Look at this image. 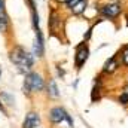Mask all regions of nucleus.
I'll list each match as a JSON object with an SVG mask.
<instances>
[{"instance_id":"nucleus-3","label":"nucleus","mask_w":128,"mask_h":128,"mask_svg":"<svg viewBox=\"0 0 128 128\" xmlns=\"http://www.w3.org/2000/svg\"><path fill=\"white\" fill-rule=\"evenodd\" d=\"M122 12V4L121 3H109V4H104L101 9H100V15L103 18H107V20H115L121 15Z\"/></svg>"},{"instance_id":"nucleus-17","label":"nucleus","mask_w":128,"mask_h":128,"mask_svg":"<svg viewBox=\"0 0 128 128\" xmlns=\"http://www.w3.org/2000/svg\"><path fill=\"white\" fill-rule=\"evenodd\" d=\"M3 8H4V2H3V0H0V14H3V10H4Z\"/></svg>"},{"instance_id":"nucleus-6","label":"nucleus","mask_w":128,"mask_h":128,"mask_svg":"<svg viewBox=\"0 0 128 128\" xmlns=\"http://www.w3.org/2000/svg\"><path fill=\"white\" fill-rule=\"evenodd\" d=\"M33 52L36 57H43L45 54V43H43V36L40 32H36V39H34V46Z\"/></svg>"},{"instance_id":"nucleus-2","label":"nucleus","mask_w":128,"mask_h":128,"mask_svg":"<svg viewBox=\"0 0 128 128\" xmlns=\"http://www.w3.org/2000/svg\"><path fill=\"white\" fill-rule=\"evenodd\" d=\"M45 86V82L39 73H28L24 80V91L26 92H37L42 91Z\"/></svg>"},{"instance_id":"nucleus-16","label":"nucleus","mask_w":128,"mask_h":128,"mask_svg":"<svg viewBox=\"0 0 128 128\" xmlns=\"http://www.w3.org/2000/svg\"><path fill=\"white\" fill-rule=\"evenodd\" d=\"M78 2H80V0H67V2H66V4H67V8H68V9H72Z\"/></svg>"},{"instance_id":"nucleus-12","label":"nucleus","mask_w":128,"mask_h":128,"mask_svg":"<svg viewBox=\"0 0 128 128\" xmlns=\"http://www.w3.org/2000/svg\"><path fill=\"white\" fill-rule=\"evenodd\" d=\"M9 26V20L4 14H0V32H6Z\"/></svg>"},{"instance_id":"nucleus-19","label":"nucleus","mask_w":128,"mask_h":128,"mask_svg":"<svg viewBox=\"0 0 128 128\" xmlns=\"http://www.w3.org/2000/svg\"><path fill=\"white\" fill-rule=\"evenodd\" d=\"M124 91H125V92H127V94H128V85H127V86H125V90H124Z\"/></svg>"},{"instance_id":"nucleus-8","label":"nucleus","mask_w":128,"mask_h":128,"mask_svg":"<svg viewBox=\"0 0 128 128\" xmlns=\"http://www.w3.org/2000/svg\"><path fill=\"white\" fill-rule=\"evenodd\" d=\"M39 122H40V119H39V115L37 113H28L27 115V118H26V121H24V128H36L39 125Z\"/></svg>"},{"instance_id":"nucleus-9","label":"nucleus","mask_w":128,"mask_h":128,"mask_svg":"<svg viewBox=\"0 0 128 128\" xmlns=\"http://www.w3.org/2000/svg\"><path fill=\"white\" fill-rule=\"evenodd\" d=\"M61 27V20L58 18V15H57V12H51V15H49V28H51V32H58V28Z\"/></svg>"},{"instance_id":"nucleus-1","label":"nucleus","mask_w":128,"mask_h":128,"mask_svg":"<svg viewBox=\"0 0 128 128\" xmlns=\"http://www.w3.org/2000/svg\"><path fill=\"white\" fill-rule=\"evenodd\" d=\"M10 61L18 67V70L21 73H26L28 72L33 67V63H34V58L30 52H27L24 48L21 46H16L12 52H10Z\"/></svg>"},{"instance_id":"nucleus-14","label":"nucleus","mask_w":128,"mask_h":128,"mask_svg":"<svg viewBox=\"0 0 128 128\" xmlns=\"http://www.w3.org/2000/svg\"><path fill=\"white\" fill-rule=\"evenodd\" d=\"M100 90H101V85H100V80H98V85H96V86L92 88V94H91V98H92V101H96V100H100Z\"/></svg>"},{"instance_id":"nucleus-13","label":"nucleus","mask_w":128,"mask_h":128,"mask_svg":"<svg viewBox=\"0 0 128 128\" xmlns=\"http://www.w3.org/2000/svg\"><path fill=\"white\" fill-rule=\"evenodd\" d=\"M121 60H122V64L128 67V45H124L121 49Z\"/></svg>"},{"instance_id":"nucleus-11","label":"nucleus","mask_w":128,"mask_h":128,"mask_svg":"<svg viewBox=\"0 0 128 128\" xmlns=\"http://www.w3.org/2000/svg\"><path fill=\"white\" fill-rule=\"evenodd\" d=\"M48 92H49V97H52V98H57V97L60 96L55 80H51V82H49V85H48Z\"/></svg>"},{"instance_id":"nucleus-15","label":"nucleus","mask_w":128,"mask_h":128,"mask_svg":"<svg viewBox=\"0 0 128 128\" xmlns=\"http://www.w3.org/2000/svg\"><path fill=\"white\" fill-rule=\"evenodd\" d=\"M119 103H122L124 106H127L128 104V94L124 91L122 94H121V97H119Z\"/></svg>"},{"instance_id":"nucleus-10","label":"nucleus","mask_w":128,"mask_h":128,"mask_svg":"<svg viewBox=\"0 0 128 128\" xmlns=\"http://www.w3.org/2000/svg\"><path fill=\"white\" fill-rule=\"evenodd\" d=\"M86 6H88V3H86V0H80V2H78L70 10L73 12V15H82L85 10H86Z\"/></svg>"},{"instance_id":"nucleus-20","label":"nucleus","mask_w":128,"mask_h":128,"mask_svg":"<svg viewBox=\"0 0 128 128\" xmlns=\"http://www.w3.org/2000/svg\"><path fill=\"white\" fill-rule=\"evenodd\" d=\"M0 110H3V106H2V103H0Z\"/></svg>"},{"instance_id":"nucleus-7","label":"nucleus","mask_w":128,"mask_h":128,"mask_svg":"<svg viewBox=\"0 0 128 128\" xmlns=\"http://www.w3.org/2000/svg\"><path fill=\"white\" fill-rule=\"evenodd\" d=\"M119 68V61H118V55H113L110 57L106 63H104V67H103V72L104 73H115L116 70Z\"/></svg>"},{"instance_id":"nucleus-5","label":"nucleus","mask_w":128,"mask_h":128,"mask_svg":"<svg viewBox=\"0 0 128 128\" xmlns=\"http://www.w3.org/2000/svg\"><path fill=\"white\" fill-rule=\"evenodd\" d=\"M88 57H90V48L86 43H80L78 48H76V57H74V66L78 70L82 68V66L88 61Z\"/></svg>"},{"instance_id":"nucleus-4","label":"nucleus","mask_w":128,"mask_h":128,"mask_svg":"<svg viewBox=\"0 0 128 128\" xmlns=\"http://www.w3.org/2000/svg\"><path fill=\"white\" fill-rule=\"evenodd\" d=\"M49 119H51V122H54V124H60V122H63V121H67L68 125L73 127V119L70 118V115L64 110L63 107H54V109L49 112Z\"/></svg>"},{"instance_id":"nucleus-18","label":"nucleus","mask_w":128,"mask_h":128,"mask_svg":"<svg viewBox=\"0 0 128 128\" xmlns=\"http://www.w3.org/2000/svg\"><path fill=\"white\" fill-rule=\"evenodd\" d=\"M55 2H58V3H66L67 0H55Z\"/></svg>"}]
</instances>
